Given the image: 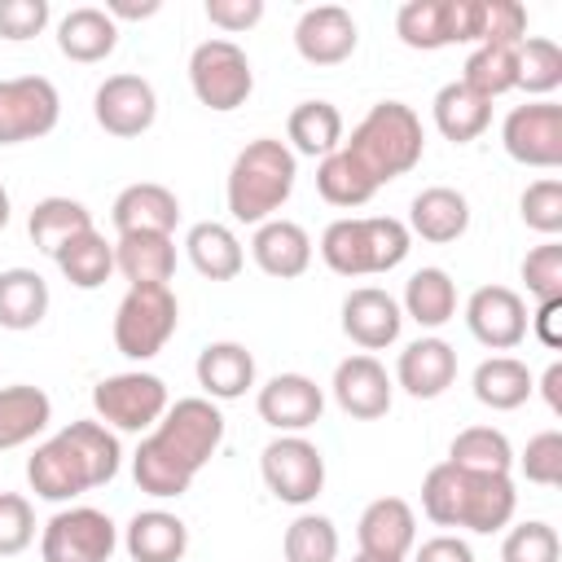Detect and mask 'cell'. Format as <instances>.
I'll use <instances>...</instances> for the list:
<instances>
[{
	"label": "cell",
	"mask_w": 562,
	"mask_h": 562,
	"mask_svg": "<svg viewBox=\"0 0 562 562\" xmlns=\"http://www.w3.org/2000/svg\"><path fill=\"white\" fill-rule=\"evenodd\" d=\"M465 325L487 351H509L527 338V303L509 285H479L465 299Z\"/></svg>",
	"instance_id": "15"
},
{
	"label": "cell",
	"mask_w": 562,
	"mask_h": 562,
	"mask_svg": "<svg viewBox=\"0 0 562 562\" xmlns=\"http://www.w3.org/2000/svg\"><path fill=\"white\" fill-rule=\"evenodd\" d=\"M53 259H57L61 277H66L75 290H97V285H105L110 272H114V246H110L97 228H88V233H79L75 241H66Z\"/></svg>",
	"instance_id": "38"
},
{
	"label": "cell",
	"mask_w": 562,
	"mask_h": 562,
	"mask_svg": "<svg viewBox=\"0 0 562 562\" xmlns=\"http://www.w3.org/2000/svg\"><path fill=\"white\" fill-rule=\"evenodd\" d=\"M518 211H522V224L527 228H536L544 237L562 233V180L544 176V180L527 184L522 198H518Z\"/></svg>",
	"instance_id": "46"
},
{
	"label": "cell",
	"mask_w": 562,
	"mask_h": 562,
	"mask_svg": "<svg viewBox=\"0 0 562 562\" xmlns=\"http://www.w3.org/2000/svg\"><path fill=\"white\" fill-rule=\"evenodd\" d=\"M465 228H470V202L448 184L422 189L408 206V233H417L422 241L443 246V241H457Z\"/></svg>",
	"instance_id": "27"
},
{
	"label": "cell",
	"mask_w": 562,
	"mask_h": 562,
	"mask_svg": "<svg viewBox=\"0 0 562 562\" xmlns=\"http://www.w3.org/2000/svg\"><path fill=\"white\" fill-rule=\"evenodd\" d=\"M294 176H299V158L285 140L277 136L250 140L228 167V184H224L228 215L237 224L259 228L263 220H272V211L285 206V198L294 193Z\"/></svg>",
	"instance_id": "3"
},
{
	"label": "cell",
	"mask_w": 562,
	"mask_h": 562,
	"mask_svg": "<svg viewBox=\"0 0 562 562\" xmlns=\"http://www.w3.org/2000/svg\"><path fill=\"white\" fill-rule=\"evenodd\" d=\"M48 422H53V400L40 386L31 382L0 386V452L31 443Z\"/></svg>",
	"instance_id": "31"
},
{
	"label": "cell",
	"mask_w": 562,
	"mask_h": 562,
	"mask_svg": "<svg viewBox=\"0 0 562 562\" xmlns=\"http://www.w3.org/2000/svg\"><path fill=\"white\" fill-rule=\"evenodd\" d=\"M527 40V9L518 0H479V22H474V44H501L518 48Z\"/></svg>",
	"instance_id": "44"
},
{
	"label": "cell",
	"mask_w": 562,
	"mask_h": 562,
	"mask_svg": "<svg viewBox=\"0 0 562 562\" xmlns=\"http://www.w3.org/2000/svg\"><path fill=\"white\" fill-rule=\"evenodd\" d=\"M48 0H0V40H31L48 26Z\"/></svg>",
	"instance_id": "50"
},
{
	"label": "cell",
	"mask_w": 562,
	"mask_h": 562,
	"mask_svg": "<svg viewBox=\"0 0 562 562\" xmlns=\"http://www.w3.org/2000/svg\"><path fill=\"white\" fill-rule=\"evenodd\" d=\"M88 228H92V211L75 198H57V193L40 198L26 215V233H31L35 250H44V255H57L66 241H75Z\"/></svg>",
	"instance_id": "34"
},
{
	"label": "cell",
	"mask_w": 562,
	"mask_h": 562,
	"mask_svg": "<svg viewBox=\"0 0 562 562\" xmlns=\"http://www.w3.org/2000/svg\"><path fill=\"white\" fill-rule=\"evenodd\" d=\"M57 119H61V97L53 79L44 75L0 79V145L40 140L57 127Z\"/></svg>",
	"instance_id": "12"
},
{
	"label": "cell",
	"mask_w": 562,
	"mask_h": 562,
	"mask_svg": "<svg viewBox=\"0 0 562 562\" xmlns=\"http://www.w3.org/2000/svg\"><path fill=\"white\" fill-rule=\"evenodd\" d=\"M448 461H452L457 470H474V474H509L514 448H509L505 430H496V426H465V430L452 439Z\"/></svg>",
	"instance_id": "40"
},
{
	"label": "cell",
	"mask_w": 562,
	"mask_h": 562,
	"mask_svg": "<svg viewBox=\"0 0 562 562\" xmlns=\"http://www.w3.org/2000/svg\"><path fill=\"white\" fill-rule=\"evenodd\" d=\"M255 408H259V417H263L272 430H281V435H303L307 426L321 422V413H325V391H321L307 373H277V378H268V382L259 386Z\"/></svg>",
	"instance_id": "16"
},
{
	"label": "cell",
	"mask_w": 562,
	"mask_h": 562,
	"mask_svg": "<svg viewBox=\"0 0 562 562\" xmlns=\"http://www.w3.org/2000/svg\"><path fill=\"white\" fill-rule=\"evenodd\" d=\"M461 83L470 92H479L483 101H496L505 92H514L518 83V48H501V44H479L465 66H461Z\"/></svg>",
	"instance_id": "41"
},
{
	"label": "cell",
	"mask_w": 562,
	"mask_h": 562,
	"mask_svg": "<svg viewBox=\"0 0 562 562\" xmlns=\"http://www.w3.org/2000/svg\"><path fill=\"white\" fill-rule=\"evenodd\" d=\"M189 83H193V97L206 105V110H237L246 105L250 88H255V70H250V57L241 44L233 40H202L193 53H189Z\"/></svg>",
	"instance_id": "7"
},
{
	"label": "cell",
	"mask_w": 562,
	"mask_h": 562,
	"mask_svg": "<svg viewBox=\"0 0 562 562\" xmlns=\"http://www.w3.org/2000/svg\"><path fill=\"white\" fill-rule=\"evenodd\" d=\"M351 562H386V558H369V553H356Z\"/></svg>",
	"instance_id": "57"
},
{
	"label": "cell",
	"mask_w": 562,
	"mask_h": 562,
	"mask_svg": "<svg viewBox=\"0 0 562 562\" xmlns=\"http://www.w3.org/2000/svg\"><path fill=\"white\" fill-rule=\"evenodd\" d=\"M250 255L259 263V272L277 277V281H290V277H303L307 263H312V237L303 224L294 220H263L250 237Z\"/></svg>",
	"instance_id": "24"
},
{
	"label": "cell",
	"mask_w": 562,
	"mask_h": 562,
	"mask_svg": "<svg viewBox=\"0 0 562 562\" xmlns=\"http://www.w3.org/2000/svg\"><path fill=\"white\" fill-rule=\"evenodd\" d=\"M356 540H360V553H369V558L404 562L408 549L417 544V514H413V505L400 501V496L369 501L360 522H356Z\"/></svg>",
	"instance_id": "20"
},
{
	"label": "cell",
	"mask_w": 562,
	"mask_h": 562,
	"mask_svg": "<svg viewBox=\"0 0 562 562\" xmlns=\"http://www.w3.org/2000/svg\"><path fill=\"white\" fill-rule=\"evenodd\" d=\"M92 114H97V123H101L110 136L132 140V136L149 132L154 119H158L154 83L140 79V75H110V79L97 88V97H92Z\"/></svg>",
	"instance_id": "14"
},
{
	"label": "cell",
	"mask_w": 562,
	"mask_h": 562,
	"mask_svg": "<svg viewBox=\"0 0 562 562\" xmlns=\"http://www.w3.org/2000/svg\"><path fill=\"white\" fill-rule=\"evenodd\" d=\"M198 386L206 391V400H241L255 386V356L241 342H206L198 351Z\"/></svg>",
	"instance_id": "26"
},
{
	"label": "cell",
	"mask_w": 562,
	"mask_h": 562,
	"mask_svg": "<svg viewBox=\"0 0 562 562\" xmlns=\"http://www.w3.org/2000/svg\"><path fill=\"white\" fill-rule=\"evenodd\" d=\"M558 553H562V540L540 518L509 527L505 531V544H501V562H558Z\"/></svg>",
	"instance_id": "45"
},
{
	"label": "cell",
	"mask_w": 562,
	"mask_h": 562,
	"mask_svg": "<svg viewBox=\"0 0 562 562\" xmlns=\"http://www.w3.org/2000/svg\"><path fill=\"white\" fill-rule=\"evenodd\" d=\"M114 268L132 285H167L176 277V241L167 233H123L114 241Z\"/></svg>",
	"instance_id": "29"
},
{
	"label": "cell",
	"mask_w": 562,
	"mask_h": 562,
	"mask_svg": "<svg viewBox=\"0 0 562 562\" xmlns=\"http://www.w3.org/2000/svg\"><path fill=\"white\" fill-rule=\"evenodd\" d=\"M522 281L527 290L544 303V299H562V241H544L536 250H527L522 259Z\"/></svg>",
	"instance_id": "49"
},
{
	"label": "cell",
	"mask_w": 562,
	"mask_h": 562,
	"mask_svg": "<svg viewBox=\"0 0 562 562\" xmlns=\"http://www.w3.org/2000/svg\"><path fill=\"white\" fill-rule=\"evenodd\" d=\"M9 211H13V206H9V189H4V184H0V228H4V224H9Z\"/></svg>",
	"instance_id": "56"
},
{
	"label": "cell",
	"mask_w": 562,
	"mask_h": 562,
	"mask_svg": "<svg viewBox=\"0 0 562 562\" xmlns=\"http://www.w3.org/2000/svg\"><path fill=\"white\" fill-rule=\"evenodd\" d=\"M180 325V303L167 285H127L114 307V347L127 360H154Z\"/></svg>",
	"instance_id": "6"
},
{
	"label": "cell",
	"mask_w": 562,
	"mask_h": 562,
	"mask_svg": "<svg viewBox=\"0 0 562 562\" xmlns=\"http://www.w3.org/2000/svg\"><path fill=\"white\" fill-rule=\"evenodd\" d=\"M413 233L395 215H347L321 233V259L338 277H373L391 272L408 259Z\"/></svg>",
	"instance_id": "5"
},
{
	"label": "cell",
	"mask_w": 562,
	"mask_h": 562,
	"mask_svg": "<svg viewBox=\"0 0 562 562\" xmlns=\"http://www.w3.org/2000/svg\"><path fill=\"white\" fill-rule=\"evenodd\" d=\"M474 400L483 404V408H492V413H509V408H518V404H527L531 400V391H536V378H531V369L518 360V356H492V360H483L479 369H474Z\"/></svg>",
	"instance_id": "33"
},
{
	"label": "cell",
	"mask_w": 562,
	"mask_h": 562,
	"mask_svg": "<svg viewBox=\"0 0 562 562\" xmlns=\"http://www.w3.org/2000/svg\"><path fill=\"white\" fill-rule=\"evenodd\" d=\"M119 549V527L110 514L92 505L57 509L40 531V558L44 562H110Z\"/></svg>",
	"instance_id": "8"
},
{
	"label": "cell",
	"mask_w": 562,
	"mask_h": 562,
	"mask_svg": "<svg viewBox=\"0 0 562 562\" xmlns=\"http://www.w3.org/2000/svg\"><path fill=\"white\" fill-rule=\"evenodd\" d=\"M395 382L413 400H439L457 382V351H452V342H443L435 334L408 342L400 351V360H395Z\"/></svg>",
	"instance_id": "22"
},
{
	"label": "cell",
	"mask_w": 562,
	"mask_h": 562,
	"mask_svg": "<svg viewBox=\"0 0 562 562\" xmlns=\"http://www.w3.org/2000/svg\"><path fill=\"white\" fill-rule=\"evenodd\" d=\"M400 329H404V312H400V303L386 290L360 285V290H351L342 299V334L356 347L382 351V347H391L400 338Z\"/></svg>",
	"instance_id": "21"
},
{
	"label": "cell",
	"mask_w": 562,
	"mask_h": 562,
	"mask_svg": "<svg viewBox=\"0 0 562 562\" xmlns=\"http://www.w3.org/2000/svg\"><path fill=\"white\" fill-rule=\"evenodd\" d=\"M329 391H334V400H338V408H342L347 417H356V422H378V417L391 413V391H395V386H391L386 369H382L369 351H360V356L338 360Z\"/></svg>",
	"instance_id": "18"
},
{
	"label": "cell",
	"mask_w": 562,
	"mask_h": 562,
	"mask_svg": "<svg viewBox=\"0 0 562 562\" xmlns=\"http://www.w3.org/2000/svg\"><path fill=\"white\" fill-rule=\"evenodd\" d=\"M123 448L105 422H70L26 461V483L40 501H75L119 474Z\"/></svg>",
	"instance_id": "2"
},
{
	"label": "cell",
	"mask_w": 562,
	"mask_h": 562,
	"mask_svg": "<svg viewBox=\"0 0 562 562\" xmlns=\"http://www.w3.org/2000/svg\"><path fill=\"white\" fill-rule=\"evenodd\" d=\"M562 83V48L544 35H527L518 44V83L531 97H549Z\"/></svg>",
	"instance_id": "43"
},
{
	"label": "cell",
	"mask_w": 562,
	"mask_h": 562,
	"mask_svg": "<svg viewBox=\"0 0 562 562\" xmlns=\"http://www.w3.org/2000/svg\"><path fill=\"white\" fill-rule=\"evenodd\" d=\"M285 136H290L294 154L325 158L342 145V114L329 101H299L285 119Z\"/></svg>",
	"instance_id": "37"
},
{
	"label": "cell",
	"mask_w": 562,
	"mask_h": 562,
	"mask_svg": "<svg viewBox=\"0 0 562 562\" xmlns=\"http://www.w3.org/2000/svg\"><path fill=\"white\" fill-rule=\"evenodd\" d=\"M158 9H162L158 0H140V4H136V0H105V13H110L114 22H119V18H154Z\"/></svg>",
	"instance_id": "54"
},
{
	"label": "cell",
	"mask_w": 562,
	"mask_h": 562,
	"mask_svg": "<svg viewBox=\"0 0 562 562\" xmlns=\"http://www.w3.org/2000/svg\"><path fill=\"white\" fill-rule=\"evenodd\" d=\"M413 562H474V549L461 540V536H430V540H422L417 544V553H413Z\"/></svg>",
	"instance_id": "52"
},
{
	"label": "cell",
	"mask_w": 562,
	"mask_h": 562,
	"mask_svg": "<svg viewBox=\"0 0 562 562\" xmlns=\"http://www.w3.org/2000/svg\"><path fill=\"white\" fill-rule=\"evenodd\" d=\"M316 189H321V198H325L329 206H364V202L378 193L373 176H369L342 145L321 158V167H316Z\"/></svg>",
	"instance_id": "39"
},
{
	"label": "cell",
	"mask_w": 562,
	"mask_h": 562,
	"mask_svg": "<svg viewBox=\"0 0 562 562\" xmlns=\"http://www.w3.org/2000/svg\"><path fill=\"white\" fill-rule=\"evenodd\" d=\"M369 176L373 184L382 189L386 180H400L408 176L417 162H422V149H426V132H422V119L413 114V105L404 101H378L356 127H351V140L342 145Z\"/></svg>",
	"instance_id": "4"
},
{
	"label": "cell",
	"mask_w": 562,
	"mask_h": 562,
	"mask_svg": "<svg viewBox=\"0 0 562 562\" xmlns=\"http://www.w3.org/2000/svg\"><path fill=\"white\" fill-rule=\"evenodd\" d=\"M285 562H334L338 558V527L325 514H299L281 540Z\"/></svg>",
	"instance_id": "42"
},
{
	"label": "cell",
	"mask_w": 562,
	"mask_h": 562,
	"mask_svg": "<svg viewBox=\"0 0 562 562\" xmlns=\"http://www.w3.org/2000/svg\"><path fill=\"white\" fill-rule=\"evenodd\" d=\"M540 395H544V404H549L553 413H562V364H558V360L544 369V378H540Z\"/></svg>",
	"instance_id": "55"
},
{
	"label": "cell",
	"mask_w": 562,
	"mask_h": 562,
	"mask_svg": "<svg viewBox=\"0 0 562 562\" xmlns=\"http://www.w3.org/2000/svg\"><path fill=\"white\" fill-rule=\"evenodd\" d=\"M220 439H224V413L206 395H184V400L167 404V413L140 439V448L132 457L136 487L158 501L184 496L189 483L198 479V470L215 457Z\"/></svg>",
	"instance_id": "1"
},
{
	"label": "cell",
	"mask_w": 562,
	"mask_h": 562,
	"mask_svg": "<svg viewBox=\"0 0 562 562\" xmlns=\"http://www.w3.org/2000/svg\"><path fill=\"white\" fill-rule=\"evenodd\" d=\"M123 549L132 562H180L189 549V527L167 509H140L123 527Z\"/></svg>",
	"instance_id": "28"
},
{
	"label": "cell",
	"mask_w": 562,
	"mask_h": 562,
	"mask_svg": "<svg viewBox=\"0 0 562 562\" xmlns=\"http://www.w3.org/2000/svg\"><path fill=\"white\" fill-rule=\"evenodd\" d=\"M518 505L514 479L509 474H474V470H457V522L465 531L492 536L501 527H509Z\"/></svg>",
	"instance_id": "17"
},
{
	"label": "cell",
	"mask_w": 562,
	"mask_h": 562,
	"mask_svg": "<svg viewBox=\"0 0 562 562\" xmlns=\"http://www.w3.org/2000/svg\"><path fill=\"white\" fill-rule=\"evenodd\" d=\"M184 250H189V263H193L206 281H233V277L241 272V263H246L237 233H233L228 224H220V220L193 224L189 237H184Z\"/></svg>",
	"instance_id": "32"
},
{
	"label": "cell",
	"mask_w": 562,
	"mask_h": 562,
	"mask_svg": "<svg viewBox=\"0 0 562 562\" xmlns=\"http://www.w3.org/2000/svg\"><path fill=\"white\" fill-rule=\"evenodd\" d=\"M110 220H114L119 237H123V233H167V237H171L176 224H180V202H176V193H171L167 184L136 180V184H127V189L114 198Z\"/></svg>",
	"instance_id": "23"
},
{
	"label": "cell",
	"mask_w": 562,
	"mask_h": 562,
	"mask_svg": "<svg viewBox=\"0 0 562 562\" xmlns=\"http://www.w3.org/2000/svg\"><path fill=\"white\" fill-rule=\"evenodd\" d=\"M48 316V281L35 268L0 272V329H35Z\"/></svg>",
	"instance_id": "35"
},
{
	"label": "cell",
	"mask_w": 562,
	"mask_h": 562,
	"mask_svg": "<svg viewBox=\"0 0 562 562\" xmlns=\"http://www.w3.org/2000/svg\"><path fill=\"white\" fill-rule=\"evenodd\" d=\"M479 0H408L395 13V35L408 48L435 53L448 44H474Z\"/></svg>",
	"instance_id": "11"
},
{
	"label": "cell",
	"mask_w": 562,
	"mask_h": 562,
	"mask_svg": "<svg viewBox=\"0 0 562 562\" xmlns=\"http://www.w3.org/2000/svg\"><path fill=\"white\" fill-rule=\"evenodd\" d=\"M206 18L220 31H250L263 18V0H206Z\"/></svg>",
	"instance_id": "51"
},
{
	"label": "cell",
	"mask_w": 562,
	"mask_h": 562,
	"mask_svg": "<svg viewBox=\"0 0 562 562\" xmlns=\"http://www.w3.org/2000/svg\"><path fill=\"white\" fill-rule=\"evenodd\" d=\"M527 321H531L536 338H540L549 351L562 347V299H544V303L536 307V316H527Z\"/></svg>",
	"instance_id": "53"
},
{
	"label": "cell",
	"mask_w": 562,
	"mask_h": 562,
	"mask_svg": "<svg viewBox=\"0 0 562 562\" xmlns=\"http://www.w3.org/2000/svg\"><path fill=\"white\" fill-rule=\"evenodd\" d=\"M501 145L522 167H558L562 162V105L558 101L514 105L501 123Z\"/></svg>",
	"instance_id": "13"
},
{
	"label": "cell",
	"mask_w": 562,
	"mask_h": 562,
	"mask_svg": "<svg viewBox=\"0 0 562 562\" xmlns=\"http://www.w3.org/2000/svg\"><path fill=\"white\" fill-rule=\"evenodd\" d=\"M527 483H540V487H558L562 483V435L558 430H540L527 439L522 457H518Z\"/></svg>",
	"instance_id": "47"
},
{
	"label": "cell",
	"mask_w": 562,
	"mask_h": 562,
	"mask_svg": "<svg viewBox=\"0 0 562 562\" xmlns=\"http://www.w3.org/2000/svg\"><path fill=\"white\" fill-rule=\"evenodd\" d=\"M259 474L268 492L285 505H312L325 487V457L312 439L303 435H277L259 452Z\"/></svg>",
	"instance_id": "10"
},
{
	"label": "cell",
	"mask_w": 562,
	"mask_h": 562,
	"mask_svg": "<svg viewBox=\"0 0 562 562\" xmlns=\"http://www.w3.org/2000/svg\"><path fill=\"white\" fill-rule=\"evenodd\" d=\"M167 404H171V400H167V382L154 378V373H140V369H132V373H110V378H101V382L92 386V408H97V417H101L105 426L132 430V435L154 430L158 417L167 413Z\"/></svg>",
	"instance_id": "9"
},
{
	"label": "cell",
	"mask_w": 562,
	"mask_h": 562,
	"mask_svg": "<svg viewBox=\"0 0 562 562\" xmlns=\"http://www.w3.org/2000/svg\"><path fill=\"white\" fill-rule=\"evenodd\" d=\"M57 48L79 66L105 61L119 48V22L97 4H79L57 22Z\"/></svg>",
	"instance_id": "25"
},
{
	"label": "cell",
	"mask_w": 562,
	"mask_h": 562,
	"mask_svg": "<svg viewBox=\"0 0 562 562\" xmlns=\"http://www.w3.org/2000/svg\"><path fill=\"white\" fill-rule=\"evenodd\" d=\"M35 540V509L22 492H0V558L22 553Z\"/></svg>",
	"instance_id": "48"
},
{
	"label": "cell",
	"mask_w": 562,
	"mask_h": 562,
	"mask_svg": "<svg viewBox=\"0 0 562 562\" xmlns=\"http://www.w3.org/2000/svg\"><path fill=\"white\" fill-rule=\"evenodd\" d=\"M356 18L342 9V4H316V9H303V18L294 22V48L303 61L312 66H338L356 53Z\"/></svg>",
	"instance_id": "19"
},
{
	"label": "cell",
	"mask_w": 562,
	"mask_h": 562,
	"mask_svg": "<svg viewBox=\"0 0 562 562\" xmlns=\"http://www.w3.org/2000/svg\"><path fill=\"white\" fill-rule=\"evenodd\" d=\"M430 114H435V127H439L443 140L470 145V140H479V136L487 132V123H492V101H483V97L470 92L461 79H452V83H443V88L435 92Z\"/></svg>",
	"instance_id": "30"
},
{
	"label": "cell",
	"mask_w": 562,
	"mask_h": 562,
	"mask_svg": "<svg viewBox=\"0 0 562 562\" xmlns=\"http://www.w3.org/2000/svg\"><path fill=\"white\" fill-rule=\"evenodd\" d=\"M400 312L408 321H417L422 329H439L457 316V285L443 268H417L408 281H404V303Z\"/></svg>",
	"instance_id": "36"
}]
</instances>
